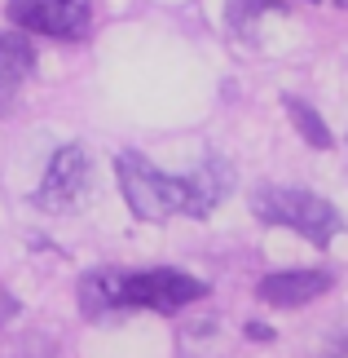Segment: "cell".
<instances>
[{"label": "cell", "mask_w": 348, "mask_h": 358, "mask_svg": "<svg viewBox=\"0 0 348 358\" xmlns=\"http://www.w3.org/2000/svg\"><path fill=\"white\" fill-rule=\"evenodd\" d=\"M252 208L260 222L269 226H287L304 235L309 243L326 248L331 239L340 235V213L331 208L326 199H317L313 190H296V186H264L252 195Z\"/></svg>", "instance_id": "cell-2"}, {"label": "cell", "mask_w": 348, "mask_h": 358, "mask_svg": "<svg viewBox=\"0 0 348 358\" xmlns=\"http://www.w3.org/2000/svg\"><path fill=\"white\" fill-rule=\"evenodd\" d=\"M186 186H190V217H207L220 199L229 195L234 173H229L225 159H207V164H199V169L186 177Z\"/></svg>", "instance_id": "cell-7"}, {"label": "cell", "mask_w": 348, "mask_h": 358, "mask_svg": "<svg viewBox=\"0 0 348 358\" xmlns=\"http://www.w3.org/2000/svg\"><path fill=\"white\" fill-rule=\"evenodd\" d=\"M119 287H123V270H93L80 283V301H84L89 314L119 310Z\"/></svg>", "instance_id": "cell-9"}, {"label": "cell", "mask_w": 348, "mask_h": 358, "mask_svg": "<svg viewBox=\"0 0 348 358\" xmlns=\"http://www.w3.org/2000/svg\"><path fill=\"white\" fill-rule=\"evenodd\" d=\"M207 296V283H199L194 274L181 270H146V274H123L119 287V310H159L176 314L181 306Z\"/></svg>", "instance_id": "cell-3"}, {"label": "cell", "mask_w": 348, "mask_h": 358, "mask_svg": "<svg viewBox=\"0 0 348 358\" xmlns=\"http://www.w3.org/2000/svg\"><path fill=\"white\" fill-rule=\"evenodd\" d=\"M326 287H331V274L322 270H282V274H264L256 292L273 310H296V306H309L313 296H322Z\"/></svg>", "instance_id": "cell-6"}, {"label": "cell", "mask_w": 348, "mask_h": 358, "mask_svg": "<svg viewBox=\"0 0 348 358\" xmlns=\"http://www.w3.org/2000/svg\"><path fill=\"white\" fill-rule=\"evenodd\" d=\"M119 173V190L128 199V208L142 217V222H168V217L186 213L190 217V186L186 177H168L159 173L150 159H142L137 150H123L115 159Z\"/></svg>", "instance_id": "cell-1"}, {"label": "cell", "mask_w": 348, "mask_h": 358, "mask_svg": "<svg viewBox=\"0 0 348 358\" xmlns=\"http://www.w3.org/2000/svg\"><path fill=\"white\" fill-rule=\"evenodd\" d=\"M9 106H13V89H0V115H5Z\"/></svg>", "instance_id": "cell-13"}, {"label": "cell", "mask_w": 348, "mask_h": 358, "mask_svg": "<svg viewBox=\"0 0 348 358\" xmlns=\"http://www.w3.org/2000/svg\"><path fill=\"white\" fill-rule=\"evenodd\" d=\"M36 71V49L22 31H0V89H18Z\"/></svg>", "instance_id": "cell-8"}, {"label": "cell", "mask_w": 348, "mask_h": 358, "mask_svg": "<svg viewBox=\"0 0 348 358\" xmlns=\"http://www.w3.org/2000/svg\"><path fill=\"white\" fill-rule=\"evenodd\" d=\"M282 106H287L291 124L300 129V137H304L309 146H317V150H326V146H331V129H326V120L317 115L309 102H300V98H282Z\"/></svg>", "instance_id": "cell-10"}, {"label": "cell", "mask_w": 348, "mask_h": 358, "mask_svg": "<svg viewBox=\"0 0 348 358\" xmlns=\"http://www.w3.org/2000/svg\"><path fill=\"white\" fill-rule=\"evenodd\" d=\"M89 186H93V164L84 155V146H62L58 155L49 159V173L36 190V208L75 213L80 203L89 199Z\"/></svg>", "instance_id": "cell-4"}, {"label": "cell", "mask_w": 348, "mask_h": 358, "mask_svg": "<svg viewBox=\"0 0 348 358\" xmlns=\"http://www.w3.org/2000/svg\"><path fill=\"white\" fill-rule=\"evenodd\" d=\"M9 18L36 36L80 40L89 31V0H9Z\"/></svg>", "instance_id": "cell-5"}, {"label": "cell", "mask_w": 348, "mask_h": 358, "mask_svg": "<svg viewBox=\"0 0 348 358\" xmlns=\"http://www.w3.org/2000/svg\"><path fill=\"white\" fill-rule=\"evenodd\" d=\"M13 310H18V301H13L9 292H0V323H5V319H9Z\"/></svg>", "instance_id": "cell-12"}, {"label": "cell", "mask_w": 348, "mask_h": 358, "mask_svg": "<svg viewBox=\"0 0 348 358\" xmlns=\"http://www.w3.org/2000/svg\"><path fill=\"white\" fill-rule=\"evenodd\" d=\"M278 0H229V22L243 27V22H256L260 13H269Z\"/></svg>", "instance_id": "cell-11"}]
</instances>
